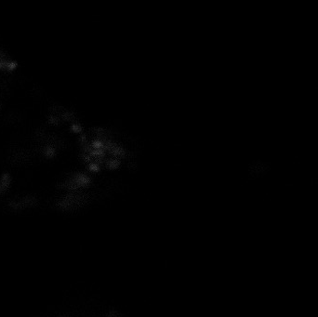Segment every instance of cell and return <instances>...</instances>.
I'll list each match as a JSON object with an SVG mask.
<instances>
[{"instance_id": "1", "label": "cell", "mask_w": 318, "mask_h": 317, "mask_svg": "<svg viewBox=\"0 0 318 317\" xmlns=\"http://www.w3.org/2000/svg\"><path fill=\"white\" fill-rule=\"evenodd\" d=\"M44 152H45V154H46L48 157H53V156L55 155V154H56V149H55L52 145H48V146H47V147L45 148Z\"/></svg>"}, {"instance_id": "2", "label": "cell", "mask_w": 318, "mask_h": 317, "mask_svg": "<svg viewBox=\"0 0 318 317\" xmlns=\"http://www.w3.org/2000/svg\"><path fill=\"white\" fill-rule=\"evenodd\" d=\"M14 67H15V63H8V68L9 69H13Z\"/></svg>"}]
</instances>
